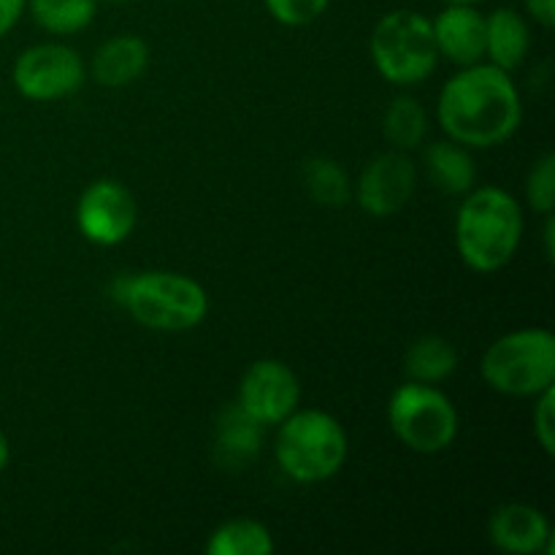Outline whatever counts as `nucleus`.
<instances>
[{
  "mask_svg": "<svg viewBox=\"0 0 555 555\" xmlns=\"http://www.w3.org/2000/svg\"><path fill=\"white\" fill-rule=\"evenodd\" d=\"M106 3H114V5H119V3H130V0H106Z\"/></svg>",
  "mask_w": 555,
  "mask_h": 555,
  "instance_id": "nucleus-31",
  "label": "nucleus"
},
{
  "mask_svg": "<svg viewBox=\"0 0 555 555\" xmlns=\"http://www.w3.org/2000/svg\"><path fill=\"white\" fill-rule=\"evenodd\" d=\"M25 5L27 0H0V38H5L11 30H14V25L20 22Z\"/></svg>",
  "mask_w": 555,
  "mask_h": 555,
  "instance_id": "nucleus-26",
  "label": "nucleus"
},
{
  "mask_svg": "<svg viewBox=\"0 0 555 555\" xmlns=\"http://www.w3.org/2000/svg\"><path fill=\"white\" fill-rule=\"evenodd\" d=\"M426 168L431 182L444 195H466L477 182L475 157L469 155L464 144L448 139L437 141L426 150Z\"/></svg>",
  "mask_w": 555,
  "mask_h": 555,
  "instance_id": "nucleus-17",
  "label": "nucleus"
},
{
  "mask_svg": "<svg viewBox=\"0 0 555 555\" xmlns=\"http://www.w3.org/2000/svg\"><path fill=\"white\" fill-rule=\"evenodd\" d=\"M271 551H274V537L253 518H236L217 526L206 542L209 555H269Z\"/></svg>",
  "mask_w": 555,
  "mask_h": 555,
  "instance_id": "nucleus-20",
  "label": "nucleus"
},
{
  "mask_svg": "<svg viewBox=\"0 0 555 555\" xmlns=\"http://www.w3.org/2000/svg\"><path fill=\"white\" fill-rule=\"evenodd\" d=\"M108 296L139 325L166 334L195 328L209 312L204 287L177 271L119 274L108 287Z\"/></svg>",
  "mask_w": 555,
  "mask_h": 555,
  "instance_id": "nucleus-3",
  "label": "nucleus"
},
{
  "mask_svg": "<svg viewBox=\"0 0 555 555\" xmlns=\"http://www.w3.org/2000/svg\"><path fill=\"white\" fill-rule=\"evenodd\" d=\"M534 437L547 455L555 453V390L547 388L534 396Z\"/></svg>",
  "mask_w": 555,
  "mask_h": 555,
  "instance_id": "nucleus-25",
  "label": "nucleus"
},
{
  "mask_svg": "<svg viewBox=\"0 0 555 555\" xmlns=\"http://www.w3.org/2000/svg\"><path fill=\"white\" fill-rule=\"evenodd\" d=\"M369 49L379 76L396 87L421 85L439 63L431 20L410 9L385 14L374 25Z\"/></svg>",
  "mask_w": 555,
  "mask_h": 555,
  "instance_id": "nucleus-6",
  "label": "nucleus"
},
{
  "mask_svg": "<svg viewBox=\"0 0 555 555\" xmlns=\"http://www.w3.org/2000/svg\"><path fill=\"white\" fill-rule=\"evenodd\" d=\"M444 5H450V3H461V5H477L480 3V0H442Z\"/></svg>",
  "mask_w": 555,
  "mask_h": 555,
  "instance_id": "nucleus-30",
  "label": "nucleus"
},
{
  "mask_svg": "<svg viewBox=\"0 0 555 555\" xmlns=\"http://www.w3.org/2000/svg\"><path fill=\"white\" fill-rule=\"evenodd\" d=\"M526 198H529V206L537 211V215L547 217L553 215L555 206V157L547 152L540 160L534 163L529 173V182H526Z\"/></svg>",
  "mask_w": 555,
  "mask_h": 555,
  "instance_id": "nucleus-23",
  "label": "nucleus"
},
{
  "mask_svg": "<svg viewBox=\"0 0 555 555\" xmlns=\"http://www.w3.org/2000/svg\"><path fill=\"white\" fill-rule=\"evenodd\" d=\"M417 188L415 163L406 152H383L363 168L356 184V198L361 209L372 217H393L410 204Z\"/></svg>",
  "mask_w": 555,
  "mask_h": 555,
  "instance_id": "nucleus-11",
  "label": "nucleus"
},
{
  "mask_svg": "<svg viewBox=\"0 0 555 555\" xmlns=\"http://www.w3.org/2000/svg\"><path fill=\"white\" fill-rule=\"evenodd\" d=\"M301 182L304 190L309 193V198L320 206H345L352 198V182L347 177L345 168L339 166L331 157H312V160L304 163L301 168Z\"/></svg>",
  "mask_w": 555,
  "mask_h": 555,
  "instance_id": "nucleus-21",
  "label": "nucleus"
},
{
  "mask_svg": "<svg viewBox=\"0 0 555 555\" xmlns=\"http://www.w3.org/2000/svg\"><path fill=\"white\" fill-rule=\"evenodd\" d=\"M85 63L79 52L65 43H36L16 57L11 79L27 101L49 103L68 98L85 85Z\"/></svg>",
  "mask_w": 555,
  "mask_h": 555,
  "instance_id": "nucleus-8",
  "label": "nucleus"
},
{
  "mask_svg": "<svg viewBox=\"0 0 555 555\" xmlns=\"http://www.w3.org/2000/svg\"><path fill=\"white\" fill-rule=\"evenodd\" d=\"M385 139L393 144V150L412 152L426 141L428 135V112L417 98L399 95L390 101L383 119Z\"/></svg>",
  "mask_w": 555,
  "mask_h": 555,
  "instance_id": "nucleus-19",
  "label": "nucleus"
},
{
  "mask_svg": "<svg viewBox=\"0 0 555 555\" xmlns=\"http://www.w3.org/2000/svg\"><path fill=\"white\" fill-rule=\"evenodd\" d=\"M150 68V47L139 36H114L92 57V79L103 87H128Z\"/></svg>",
  "mask_w": 555,
  "mask_h": 555,
  "instance_id": "nucleus-15",
  "label": "nucleus"
},
{
  "mask_svg": "<svg viewBox=\"0 0 555 555\" xmlns=\"http://www.w3.org/2000/svg\"><path fill=\"white\" fill-rule=\"evenodd\" d=\"M437 119L448 139L466 150H488L513 139L524 119V103L509 70L477 63L461 68L442 87Z\"/></svg>",
  "mask_w": 555,
  "mask_h": 555,
  "instance_id": "nucleus-1",
  "label": "nucleus"
},
{
  "mask_svg": "<svg viewBox=\"0 0 555 555\" xmlns=\"http://www.w3.org/2000/svg\"><path fill=\"white\" fill-rule=\"evenodd\" d=\"M431 27L439 57L461 68L486 60V16L475 5H444Z\"/></svg>",
  "mask_w": 555,
  "mask_h": 555,
  "instance_id": "nucleus-13",
  "label": "nucleus"
},
{
  "mask_svg": "<svg viewBox=\"0 0 555 555\" xmlns=\"http://www.w3.org/2000/svg\"><path fill=\"white\" fill-rule=\"evenodd\" d=\"M38 27L52 36H74L92 25L98 14V0H27Z\"/></svg>",
  "mask_w": 555,
  "mask_h": 555,
  "instance_id": "nucleus-22",
  "label": "nucleus"
},
{
  "mask_svg": "<svg viewBox=\"0 0 555 555\" xmlns=\"http://www.w3.org/2000/svg\"><path fill=\"white\" fill-rule=\"evenodd\" d=\"M455 369H459V352L448 339L437 334L412 341L404 356V372L412 383L439 385L453 377Z\"/></svg>",
  "mask_w": 555,
  "mask_h": 555,
  "instance_id": "nucleus-18",
  "label": "nucleus"
},
{
  "mask_svg": "<svg viewBox=\"0 0 555 555\" xmlns=\"http://www.w3.org/2000/svg\"><path fill=\"white\" fill-rule=\"evenodd\" d=\"M553 236H555V220H553V215H547L545 217V255H547V260H553Z\"/></svg>",
  "mask_w": 555,
  "mask_h": 555,
  "instance_id": "nucleus-28",
  "label": "nucleus"
},
{
  "mask_svg": "<svg viewBox=\"0 0 555 555\" xmlns=\"http://www.w3.org/2000/svg\"><path fill=\"white\" fill-rule=\"evenodd\" d=\"M388 423L404 448L421 455L444 453L459 437V412L437 385L404 383L388 401Z\"/></svg>",
  "mask_w": 555,
  "mask_h": 555,
  "instance_id": "nucleus-7",
  "label": "nucleus"
},
{
  "mask_svg": "<svg viewBox=\"0 0 555 555\" xmlns=\"http://www.w3.org/2000/svg\"><path fill=\"white\" fill-rule=\"evenodd\" d=\"M331 0H263L266 11L274 16L280 25L304 27L325 14Z\"/></svg>",
  "mask_w": 555,
  "mask_h": 555,
  "instance_id": "nucleus-24",
  "label": "nucleus"
},
{
  "mask_svg": "<svg viewBox=\"0 0 555 555\" xmlns=\"http://www.w3.org/2000/svg\"><path fill=\"white\" fill-rule=\"evenodd\" d=\"M274 455L291 480L304 486L325 482L345 466L347 434L328 412L296 410L280 423Z\"/></svg>",
  "mask_w": 555,
  "mask_h": 555,
  "instance_id": "nucleus-4",
  "label": "nucleus"
},
{
  "mask_svg": "<svg viewBox=\"0 0 555 555\" xmlns=\"http://www.w3.org/2000/svg\"><path fill=\"white\" fill-rule=\"evenodd\" d=\"M524 211L502 188H472L455 215V249L472 271L493 274L515 258Z\"/></svg>",
  "mask_w": 555,
  "mask_h": 555,
  "instance_id": "nucleus-2",
  "label": "nucleus"
},
{
  "mask_svg": "<svg viewBox=\"0 0 555 555\" xmlns=\"http://www.w3.org/2000/svg\"><path fill=\"white\" fill-rule=\"evenodd\" d=\"M526 11L534 22H540L542 27L555 25V0H524Z\"/></svg>",
  "mask_w": 555,
  "mask_h": 555,
  "instance_id": "nucleus-27",
  "label": "nucleus"
},
{
  "mask_svg": "<svg viewBox=\"0 0 555 555\" xmlns=\"http://www.w3.org/2000/svg\"><path fill=\"white\" fill-rule=\"evenodd\" d=\"M488 537H491V542L499 551L509 555H553L555 551L553 529L547 524V518L540 509L524 502L502 504L491 515Z\"/></svg>",
  "mask_w": 555,
  "mask_h": 555,
  "instance_id": "nucleus-12",
  "label": "nucleus"
},
{
  "mask_svg": "<svg viewBox=\"0 0 555 555\" xmlns=\"http://www.w3.org/2000/svg\"><path fill=\"white\" fill-rule=\"evenodd\" d=\"M531 49L529 22L515 9H496L486 16V57L502 70H515Z\"/></svg>",
  "mask_w": 555,
  "mask_h": 555,
  "instance_id": "nucleus-16",
  "label": "nucleus"
},
{
  "mask_svg": "<svg viewBox=\"0 0 555 555\" xmlns=\"http://www.w3.org/2000/svg\"><path fill=\"white\" fill-rule=\"evenodd\" d=\"M266 426L238 404H228L217 417L215 453L225 469H242L263 450Z\"/></svg>",
  "mask_w": 555,
  "mask_h": 555,
  "instance_id": "nucleus-14",
  "label": "nucleus"
},
{
  "mask_svg": "<svg viewBox=\"0 0 555 555\" xmlns=\"http://www.w3.org/2000/svg\"><path fill=\"white\" fill-rule=\"evenodd\" d=\"M480 374L488 388L515 399H534L555 383V339L547 328L504 334L482 352Z\"/></svg>",
  "mask_w": 555,
  "mask_h": 555,
  "instance_id": "nucleus-5",
  "label": "nucleus"
},
{
  "mask_svg": "<svg viewBox=\"0 0 555 555\" xmlns=\"http://www.w3.org/2000/svg\"><path fill=\"white\" fill-rule=\"evenodd\" d=\"M139 222L133 193L117 179H98L87 184L76 204V225L81 236L98 247L122 244Z\"/></svg>",
  "mask_w": 555,
  "mask_h": 555,
  "instance_id": "nucleus-9",
  "label": "nucleus"
},
{
  "mask_svg": "<svg viewBox=\"0 0 555 555\" xmlns=\"http://www.w3.org/2000/svg\"><path fill=\"white\" fill-rule=\"evenodd\" d=\"M298 401H301V383L296 372L274 358L255 361L238 383L236 404L266 428L280 426L287 415H293Z\"/></svg>",
  "mask_w": 555,
  "mask_h": 555,
  "instance_id": "nucleus-10",
  "label": "nucleus"
},
{
  "mask_svg": "<svg viewBox=\"0 0 555 555\" xmlns=\"http://www.w3.org/2000/svg\"><path fill=\"white\" fill-rule=\"evenodd\" d=\"M9 459H11L9 439H5L3 431H0V475H3V469H5V466H9Z\"/></svg>",
  "mask_w": 555,
  "mask_h": 555,
  "instance_id": "nucleus-29",
  "label": "nucleus"
}]
</instances>
